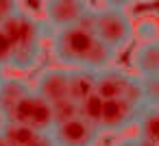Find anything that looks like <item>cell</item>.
Here are the masks:
<instances>
[{
	"label": "cell",
	"mask_w": 159,
	"mask_h": 146,
	"mask_svg": "<svg viewBox=\"0 0 159 146\" xmlns=\"http://www.w3.org/2000/svg\"><path fill=\"white\" fill-rule=\"evenodd\" d=\"M52 52L61 63L70 68H92V70H102L111 66L116 57V50L111 46H107L94 31L81 24L59 29V33L52 39Z\"/></svg>",
	"instance_id": "1"
},
{
	"label": "cell",
	"mask_w": 159,
	"mask_h": 146,
	"mask_svg": "<svg viewBox=\"0 0 159 146\" xmlns=\"http://www.w3.org/2000/svg\"><path fill=\"white\" fill-rule=\"evenodd\" d=\"M5 33L13 42V57L11 63L18 70H29L37 63L42 52V24L33 20L29 13H22L20 9L9 16L2 24Z\"/></svg>",
	"instance_id": "2"
},
{
	"label": "cell",
	"mask_w": 159,
	"mask_h": 146,
	"mask_svg": "<svg viewBox=\"0 0 159 146\" xmlns=\"http://www.w3.org/2000/svg\"><path fill=\"white\" fill-rule=\"evenodd\" d=\"M94 33L113 50H120L126 46L133 37V24L124 9L118 7H105L94 11Z\"/></svg>",
	"instance_id": "3"
},
{
	"label": "cell",
	"mask_w": 159,
	"mask_h": 146,
	"mask_svg": "<svg viewBox=\"0 0 159 146\" xmlns=\"http://www.w3.org/2000/svg\"><path fill=\"white\" fill-rule=\"evenodd\" d=\"M5 120H18L24 122L37 131H50L55 126V113H52V103L46 100L39 92L31 89L9 113Z\"/></svg>",
	"instance_id": "4"
},
{
	"label": "cell",
	"mask_w": 159,
	"mask_h": 146,
	"mask_svg": "<svg viewBox=\"0 0 159 146\" xmlns=\"http://www.w3.org/2000/svg\"><path fill=\"white\" fill-rule=\"evenodd\" d=\"M57 146H94V142L98 139L100 126L85 120L83 116L70 118L66 122H57L50 129Z\"/></svg>",
	"instance_id": "5"
},
{
	"label": "cell",
	"mask_w": 159,
	"mask_h": 146,
	"mask_svg": "<svg viewBox=\"0 0 159 146\" xmlns=\"http://www.w3.org/2000/svg\"><path fill=\"white\" fill-rule=\"evenodd\" d=\"M144 107L126 100V98H107L100 116V131H124L131 124H137Z\"/></svg>",
	"instance_id": "6"
},
{
	"label": "cell",
	"mask_w": 159,
	"mask_h": 146,
	"mask_svg": "<svg viewBox=\"0 0 159 146\" xmlns=\"http://www.w3.org/2000/svg\"><path fill=\"white\" fill-rule=\"evenodd\" d=\"M87 9V0H46V18L57 31L76 24Z\"/></svg>",
	"instance_id": "7"
},
{
	"label": "cell",
	"mask_w": 159,
	"mask_h": 146,
	"mask_svg": "<svg viewBox=\"0 0 159 146\" xmlns=\"http://www.w3.org/2000/svg\"><path fill=\"white\" fill-rule=\"evenodd\" d=\"M135 76L126 74L124 70L120 68H102L98 70V76H96V92L107 100V98H124V94L129 92L131 83H133Z\"/></svg>",
	"instance_id": "8"
},
{
	"label": "cell",
	"mask_w": 159,
	"mask_h": 146,
	"mask_svg": "<svg viewBox=\"0 0 159 146\" xmlns=\"http://www.w3.org/2000/svg\"><path fill=\"white\" fill-rule=\"evenodd\" d=\"M35 92H39L50 103H57V100L70 96V70L52 68V70L42 72Z\"/></svg>",
	"instance_id": "9"
},
{
	"label": "cell",
	"mask_w": 159,
	"mask_h": 146,
	"mask_svg": "<svg viewBox=\"0 0 159 146\" xmlns=\"http://www.w3.org/2000/svg\"><path fill=\"white\" fill-rule=\"evenodd\" d=\"M29 92H31V87L22 79H18V76H9V79L5 76L2 79V83H0V116H2V120L9 118V113L13 111V107Z\"/></svg>",
	"instance_id": "10"
},
{
	"label": "cell",
	"mask_w": 159,
	"mask_h": 146,
	"mask_svg": "<svg viewBox=\"0 0 159 146\" xmlns=\"http://www.w3.org/2000/svg\"><path fill=\"white\" fill-rule=\"evenodd\" d=\"M96 76H98V70H92V68L70 70V96L81 103L83 98L94 94L96 92Z\"/></svg>",
	"instance_id": "11"
},
{
	"label": "cell",
	"mask_w": 159,
	"mask_h": 146,
	"mask_svg": "<svg viewBox=\"0 0 159 146\" xmlns=\"http://www.w3.org/2000/svg\"><path fill=\"white\" fill-rule=\"evenodd\" d=\"M133 66H135L139 76L159 74V48H157V42L142 44L133 55Z\"/></svg>",
	"instance_id": "12"
},
{
	"label": "cell",
	"mask_w": 159,
	"mask_h": 146,
	"mask_svg": "<svg viewBox=\"0 0 159 146\" xmlns=\"http://www.w3.org/2000/svg\"><path fill=\"white\" fill-rule=\"evenodd\" d=\"M0 131L5 133V137L11 146H29L33 142V137L39 133L37 129H33L24 122H18V120H2Z\"/></svg>",
	"instance_id": "13"
},
{
	"label": "cell",
	"mask_w": 159,
	"mask_h": 146,
	"mask_svg": "<svg viewBox=\"0 0 159 146\" xmlns=\"http://www.w3.org/2000/svg\"><path fill=\"white\" fill-rule=\"evenodd\" d=\"M137 129L144 139L159 146V107H144L137 118Z\"/></svg>",
	"instance_id": "14"
},
{
	"label": "cell",
	"mask_w": 159,
	"mask_h": 146,
	"mask_svg": "<svg viewBox=\"0 0 159 146\" xmlns=\"http://www.w3.org/2000/svg\"><path fill=\"white\" fill-rule=\"evenodd\" d=\"M79 107H81V116H83L85 120H89V122H94V124H100L105 98H102L98 92H94V94H89L87 98H83V100L79 103Z\"/></svg>",
	"instance_id": "15"
},
{
	"label": "cell",
	"mask_w": 159,
	"mask_h": 146,
	"mask_svg": "<svg viewBox=\"0 0 159 146\" xmlns=\"http://www.w3.org/2000/svg\"><path fill=\"white\" fill-rule=\"evenodd\" d=\"M52 113H55V124L57 122H66L70 118H76V116H81L79 100H74L72 96H66V98L52 103Z\"/></svg>",
	"instance_id": "16"
},
{
	"label": "cell",
	"mask_w": 159,
	"mask_h": 146,
	"mask_svg": "<svg viewBox=\"0 0 159 146\" xmlns=\"http://www.w3.org/2000/svg\"><path fill=\"white\" fill-rule=\"evenodd\" d=\"M142 83V96L146 107H159V74L139 76Z\"/></svg>",
	"instance_id": "17"
},
{
	"label": "cell",
	"mask_w": 159,
	"mask_h": 146,
	"mask_svg": "<svg viewBox=\"0 0 159 146\" xmlns=\"http://www.w3.org/2000/svg\"><path fill=\"white\" fill-rule=\"evenodd\" d=\"M11 57H13V42L0 26V66H9Z\"/></svg>",
	"instance_id": "18"
},
{
	"label": "cell",
	"mask_w": 159,
	"mask_h": 146,
	"mask_svg": "<svg viewBox=\"0 0 159 146\" xmlns=\"http://www.w3.org/2000/svg\"><path fill=\"white\" fill-rule=\"evenodd\" d=\"M18 11V0H0V24Z\"/></svg>",
	"instance_id": "19"
},
{
	"label": "cell",
	"mask_w": 159,
	"mask_h": 146,
	"mask_svg": "<svg viewBox=\"0 0 159 146\" xmlns=\"http://www.w3.org/2000/svg\"><path fill=\"white\" fill-rule=\"evenodd\" d=\"M29 146H57V142H55V137H52L50 131H39Z\"/></svg>",
	"instance_id": "20"
},
{
	"label": "cell",
	"mask_w": 159,
	"mask_h": 146,
	"mask_svg": "<svg viewBox=\"0 0 159 146\" xmlns=\"http://www.w3.org/2000/svg\"><path fill=\"white\" fill-rule=\"evenodd\" d=\"M105 2V7H118V9H124V7H129L133 0H102Z\"/></svg>",
	"instance_id": "21"
},
{
	"label": "cell",
	"mask_w": 159,
	"mask_h": 146,
	"mask_svg": "<svg viewBox=\"0 0 159 146\" xmlns=\"http://www.w3.org/2000/svg\"><path fill=\"white\" fill-rule=\"evenodd\" d=\"M118 146H142V137L137 135V137H126V139H122Z\"/></svg>",
	"instance_id": "22"
},
{
	"label": "cell",
	"mask_w": 159,
	"mask_h": 146,
	"mask_svg": "<svg viewBox=\"0 0 159 146\" xmlns=\"http://www.w3.org/2000/svg\"><path fill=\"white\" fill-rule=\"evenodd\" d=\"M0 146H11L9 142H7V137H5V133L0 131Z\"/></svg>",
	"instance_id": "23"
},
{
	"label": "cell",
	"mask_w": 159,
	"mask_h": 146,
	"mask_svg": "<svg viewBox=\"0 0 159 146\" xmlns=\"http://www.w3.org/2000/svg\"><path fill=\"white\" fill-rule=\"evenodd\" d=\"M2 79H5V74H2V66H0V83H2Z\"/></svg>",
	"instance_id": "24"
},
{
	"label": "cell",
	"mask_w": 159,
	"mask_h": 146,
	"mask_svg": "<svg viewBox=\"0 0 159 146\" xmlns=\"http://www.w3.org/2000/svg\"><path fill=\"white\" fill-rule=\"evenodd\" d=\"M157 48H159V39H157Z\"/></svg>",
	"instance_id": "25"
}]
</instances>
